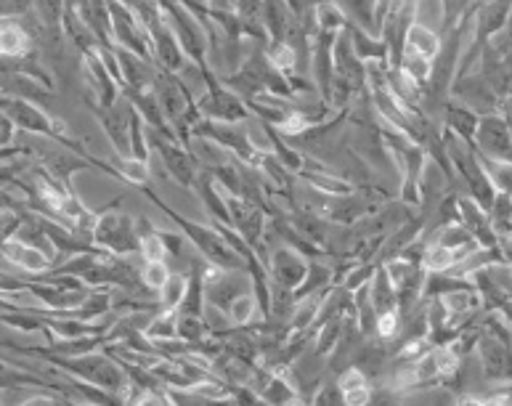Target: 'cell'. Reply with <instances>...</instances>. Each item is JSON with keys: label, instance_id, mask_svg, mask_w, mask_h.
<instances>
[{"label": "cell", "instance_id": "obj_20", "mask_svg": "<svg viewBox=\"0 0 512 406\" xmlns=\"http://www.w3.org/2000/svg\"><path fill=\"white\" fill-rule=\"evenodd\" d=\"M0 56H3V43H0Z\"/></svg>", "mask_w": 512, "mask_h": 406}, {"label": "cell", "instance_id": "obj_21", "mask_svg": "<svg viewBox=\"0 0 512 406\" xmlns=\"http://www.w3.org/2000/svg\"><path fill=\"white\" fill-rule=\"evenodd\" d=\"M290 3H292V0H290Z\"/></svg>", "mask_w": 512, "mask_h": 406}, {"label": "cell", "instance_id": "obj_15", "mask_svg": "<svg viewBox=\"0 0 512 406\" xmlns=\"http://www.w3.org/2000/svg\"><path fill=\"white\" fill-rule=\"evenodd\" d=\"M152 335L154 338H173L176 335V319L173 316H162L152 324Z\"/></svg>", "mask_w": 512, "mask_h": 406}, {"label": "cell", "instance_id": "obj_17", "mask_svg": "<svg viewBox=\"0 0 512 406\" xmlns=\"http://www.w3.org/2000/svg\"><path fill=\"white\" fill-rule=\"evenodd\" d=\"M398 327V316L393 311H385V316H380V322H377V330L383 338H390V335H396Z\"/></svg>", "mask_w": 512, "mask_h": 406}, {"label": "cell", "instance_id": "obj_8", "mask_svg": "<svg viewBox=\"0 0 512 406\" xmlns=\"http://www.w3.org/2000/svg\"><path fill=\"white\" fill-rule=\"evenodd\" d=\"M32 11L40 19V24H46V27H62L67 0H35Z\"/></svg>", "mask_w": 512, "mask_h": 406}, {"label": "cell", "instance_id": "obj_19", "mask_svg": "<svg viewBox=\"0 0 512 406\" xmlns=\"http://www.w3.org/2000/svg\"><path fill=\"white\" fill-rule=\"evenodd\" d=\"M497 245L502 250V258H505V266H512V229L502 231L497 237Z\"/></svg>", "mask_w": 512, "mask_h": 406}, {"label": "cell", "instance_id": "obj_16", "mask_svg": "<svg viewBox=\"0 0 512 406\" xmlns=\"http://www.w3.org/2000/svg\"><path fill=\"white\" fill-rule=\"evenodd\" d=\"M340 388H343V393L348 391H356V388H367V380H364V372H356V369H351L348 375L340 380Z\"/></svg>", "mask_w": 512, "mask_h": 406}, {"label": "cell", "instance_id": "obj_4", "mask_svg": "<svg viewBox=\"0 0 512 406\" xmlns=\"http://www.w3.org/2000/svg\"><path fill=\"white\" fill-rule=\"evenodd\" d=\"M441 48H444V40H441L438 30H433L428 24L414 22V19L409 22L404 38V51H412V54H420L425 59L436 62L438 56H441Z\"/></svg>", "mask_w": 512, "mask_h": 406}, {"label": "cell", "instance_id": "obj_6", "mask_svg": "<svg viewBox=\"0 0 512 406\" xmlns=\"http://www.w3.org/2000/svg\"><path fill=\"white\" fill-rule=\"evenodd\" d=\"M481 165L483 170H486V176H489L491 186H494L499 194H510L512 197V162L481 157Z\"/></svg>", "mask_w": 512, "mask_h": 406}, {"label": "cell", "instance_id": "obj_2", "mask_svg": "<svg viewBox=\"0 0 512 406\" xmlns=\"http://www.w3.org/2000/svg\"><path fill=\"white\" fill-rule=\"evenodd\" d=\"M475 146L481 149V157L489 160H510L512 162V123L502 115H483L473 133Z\"/></svg>", "mask_w": 512, "mask_h": 406}, {"label": "cell", "instance_id": "obj_3", "mask_svg": "<svg viewBox=\"0 0 512 406\" xmlns=\"http://www.w3.org/2000/svg\"><path fill=\"white\" fill-rule=\"evenodd\" d=\"M0 258L11 263V266H19L27 274H43L51 266V255L16 237L0 239Z\"/></svg>", "mask_w": 512, "mask_h": 406}, {"label": "cell", "instance_id": "obj_5", "mask_svg": "<svg viewBox=\"0 0 512 406\" xmlns=\"http://www.w3.org/2000/svg\"><path fill=\"white\" fill-rule=\"evenodd\" d=\"M398 69H401L406 77H412L417 85H430V80L436 75V62H433V59H425V56L420 54H412V51H404L401 59H398Z\"/></svg>", "mask_w": 512, "mask_h": 406}, {"label": "cell", "instance_id": "obj_7", "mask_svg": "<svg viewBox=\"0 0 512 406\" xmlns=\"http://www.w3.org/2000/svg\"><path fill=\"white\" fill-rule=\"evenodd\" d=\"M422 263H425V269L433 271V274H449V271L457 266V253H454L451 247H444V245H438V242H433V245L425 250V258H422Z\"/></svg>", "mask_w": 512, "mask_h": 406}, {"label": "cell", "instance_id": "obj_11", "mask_svg": "<svg viewBox=\"0 0 512 406\" xmlns=\"http://www.w3.org/2000/svg\"><path fill=\"white\" fill-rule=\"evenodd\" d=\"M0 322L11 324V327H16L19 332H35L43 327V319L40 316H27V314H11V316H3Z\"/></svg>", "mask_w": 512, "mask_h": 406}, {"label": "cell", "instance_id": "obj_14", "mask_svg": "<svg viewBox=\"0 0 512 406\" xmlns=\"http://www.w3.org/2000/svg\"><path fill=\"white\" fill-rule=\"evenodd\" d=\"M16 133H19V128H16V125H14V120L0 112V146H11V144H14Z\"/></svg>", "mask_w": 512, "mask_h": 406}, {"label": "cell", "instance_id": "obj_13", "mask_svg": "<svg viewBox=\"0 0 512 406\" xmlns=\"http://www.w3.org/2000/svg\"><path fill=\"white\" fill-rule=\"evenodd\" d=\"M231 316H234V322L245 324L250 316H253V300L250 298H234L231 303Z\"/></svg>", "mask_w": 512, "mask_h": 406}, {"label": "cell", "instance_id": "obj_9", "mask_svg": "<svg viewBox=\"0 0 512 406\" xmlns=\"http://www.w3.org/2000/svg\"><path fill=\"white\" fill-rule=\"evenodd\" d=\"M35 8V0H0V19H22Z\"/></svg>", "mask_w": 512, "mask_h": 406}, {"label": "cell", "instance_id": "obj_12", "mask_svg": "<svg viewBox=\"0 0 512 406\" xmlns=\"http://www.w3.org/2000/svg\"><path fill=\"white\" fill-rule=\"evenodd\" d=\"M184 292L186 284L181 276H170L168 282H165V287H162V295H165V303H168V306H178L181 298H184Z\"/></svg>", "mask_w": 512, "mask_h": 406}, {"label": "cell", "instance_id": "obj_10", "mask_svg": "<svg viewBox=\"0 0 512 406\" xmlns=\"http://www.w3.org/2000/svg\"><path fill=\"white\" fill-rule=\"evenodd\" d=\"M168 279H170V271L165 269V266H162L160 261H149V263H146L144 282L149 284V287H154V290H162Z\"/></svg>", "mask_w": 512, "mask_h": 406}, {"label": "cell", "instance_id": "obj_18", "mask_svg": "<svg viewBox=\"0 0 512 406\" xmlns=\"http://www.w3.org/2000/svg\"><path fill=\"white\" fill-rule=\"evenodd\" d=\"M165 250H168V247H162L160 239H157V237H146L144 239V253H146V258H149V261H160L162 255H165Z\"/></svg>", "mask_w": 512, "mask_h": 406}, {"label": "cell", "instance_id": "obj_1", "mask_svg": "<svg viewBox=\"0 0 512 406\" xmlns=\"http://www.w3.org/2000/svg\"><path fill=\"white\" fill-rule=\"evenodd\" d=\"M0 112L11 117L16 128L22 133H27V136L59 138V131H62V125L56 123L51 115H46V112L30 99H19V96L0 93Z\"/></svg>", "mask_w": 512, "mask_h": 406}]
</instances>
